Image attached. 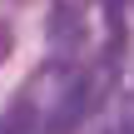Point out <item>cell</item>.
Here are the masks:
<instances>
[{"label": "cell", "mask_w": 134, "mask_h": 134, "mask_svg": "<svg viewBox=\"0 0 134 134\" xmlns=\"http://www.w3.org/2000/svg\"><path fill=\"white\" fill-rule=\"evenodd\" d=\"M85 104H90V90H85V85H75V90L65 94V104L55 109V134L75 129V124H80V114H85Z\"/></svg>", "instance_id": "1"}, {"label": "cell", "mask_w": 134, "mask_h": 134, "mask_svg": "<svg viewBox=\"0 0 134 134\" xmlns=\"http://www.w3.org/2000/svg\"><path fill=\"white\" fill-rule=\"evenodd\" d=\"M50 30H55V45H75V10H70V5H60V10H55V20H50Z\"/></svg>", "instance_id": "2"}, {"label": "cell", "mask_w": 134, "mask_h": 134, "mask_svg": "<svg viewBox=\"0 0 134 134\" xmlns=\"http://www.w3.org/2000/svg\"><path fill=\"white\" fill-rule=\"evenodd\" d=\"M10 50H15V35H10V30L0 25V65H5V55H10Z\"/></svg>", "instance_id": "3"}]
</instances>
